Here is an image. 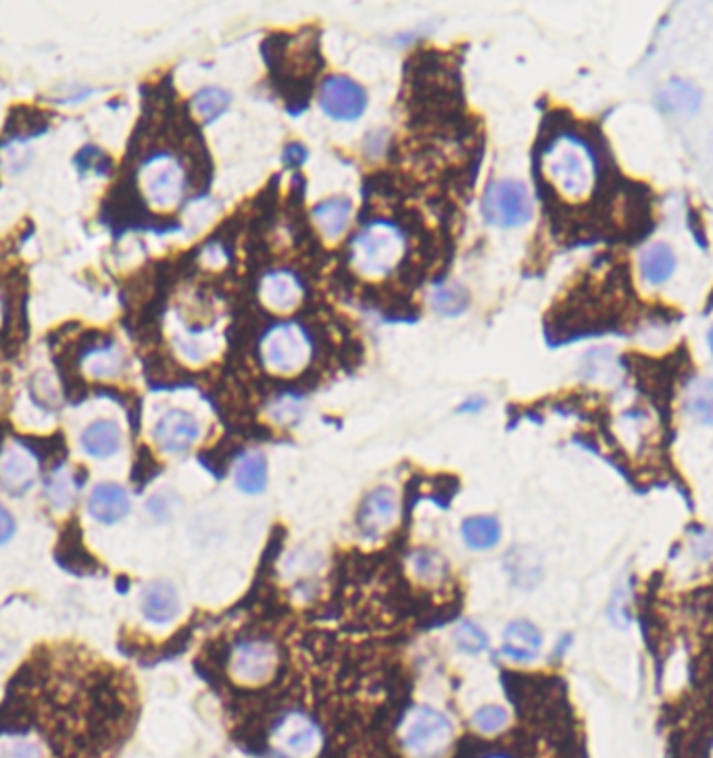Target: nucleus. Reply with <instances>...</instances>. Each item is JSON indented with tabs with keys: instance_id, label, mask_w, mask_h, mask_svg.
Wrapping results in <instances>:
<instances>
[{
	"instance_id": "f257e3e1",
	"label": "nucleus",
	"mask_w": 713,
	"mask_h": 758,
	"mask_svg": "<svg viewBox=\"0 0 713 758\" xmlns=\"http://www.w3.org/2000/svg\"><path fill=\"white\" fill-rule=\"evenodd\" d=\"M542 174L555 193L570 200L586 198L596 186V151L580 138H559L545 151Z\"/></svg>"
},
{
	"instance_id": "f03ea898",
	"label": "nucleus",
	"mask_w": 713,
	"mask_h": 758,
	"mask_svg": "<svg viewBox=\"0 0 713 758\" xmlns=\"http://www.w3.org/2000/svg\"><path fill=\"white\" fill-rule=\"evenodd\" d=\"M451 739V721L430 706L416 708L403 725V746L412 758H445Z\"/></svg>"
},
{
	"instance_id": "7ed1b4c3",
	"label": "nucleus",
	"mask_w": 713,
	"mask_h": 758,
	"mask_svg": "<svg viewBox=\"0 0 713 758\" xmlns=\"http://www.w3.org/2000/svg\"><path fill=\"white\" fill-rule=\"evenodd\" d=\"M403 253V242L388 226H370L353 242V263L363 275L391 272Z\"/></svg>"
},
{
	"instance_id": "20e7f679",
	"label": "nucleus",
	"mask_w": 713,
	"mask_h": 758,
	"mask_svg": "<svg viewBox=\"0 0 713 758\" xmlns=\"http://www.w3.org/2000/svg\"><path fill=\"white\" fill-rule=\"evenodd\" d=\"M484 217L498 228H515L533 217V200L517 179H501L484 195Z\"/></svg>"
},
{
	"instance_id": "39448f33",
	"label": "nucleus",
	"mask_w": 713,
	"mask_h": 758,
	"mask_svg": "<svg viewBox=\"0 0 713 758\" xmlns=\"http://www.w3.org/2000/svg\"><path fill=\"white\" fill-rule=\"evenodd\" d=\"M309 347L303 331L284 323L270 331L263 342V359L270 370L277 373H295L307 363Z\"/></svg>"
},
{
	"instance_id": "423d86ee",
	"label": "nucleus",
	"mask_w": 713,
	"mask_h": 758,
	"mask_svg": "<svg viewBox=\"0 0 713 758\" xmlns=\"http://www.w3.org/2000/svg\"><path fill=\"white\" fill-rule=\"evenodd\" d=\"M186 177L178 161L172 156H155L144 167V193L158 209L174 207L184 195Z\"/></svg>"
},
{
	"instance_id": "0eeeda50",
	"label": "nucleus",
	"mask_w": 713,
	"mask_h": 758,
	"mask_svg": "<svg viewBox=\"0 0 713 758\" xmlns=\"http://www.w3.org/2000/svg\"><path fill=\"white\" fill-rule=\"evenodd\" d=\"M153 436L163 452L182 454L195 447L200 436V424L188 410L172 408L158 419Z\"/></svg>"
},
{
	"instance_id": "6e6552de",
	"label": "nucleus",
	"mask_w": 713,
	"mask_h": 758,
	"mask_svg": "<svg viewBox=\"0 0 713 758\" xmlns=\"http://www.w3.org/2000/svg\"><path fill=\"white\" fill-rule=\"evenodd\" d=\"M319 102L321 109L338 121H353L365 109V92L353 79L334 76L323 81Z\"/></svg>"
},
{
	"instance_id": "1a4fd4ad",
	"label": "nucleus",
	"mask_w": 713,
	"mask_h": 758,
	"mask_svg": "<svg viewBox=\"0 0 713 758\" xmlns=\"http://www.w3.org/2000/svg\"><path fill=\"white\" fill-rule=\"evenodd\" d=\"M276 655L274 648L265 641H242L232 655V671L238 680L263 681L274 669Z\"/></svg>"
},
{
	"instance_id": "9d476101",
	"label": "nucleus",
	"mask_w": 713,
	"mask_h": 758,
	"mask_svg": "<svg viewBox=\"0 0 713 758\" xmlns=\"http://www.w3.org/2000/svg\"><path fill=\"white\" fill-rule=\"evenodd\" d=\"M276 744L279 750L290 757H311L319 746V732L303 715H290L277 725Z\"/></svg>"
},
{
	"instance_id": "9b49d317",
	"label": "nucleus",
	"mask_w": 713,
	"mask_h": 758,
	"mask_svg": "<svg viewBox=\"0 0 713 758\" xmlns=\"http://www.w3.org/2000/svg\"><path fill=\"white\" fill-rule=\"evenodd\" d=\"M36 473V461L21 448H9L0 457V484L11 496H21L34 486Z\"/></svg>"
},
{
	"instance_id": "f8f14e48",
	"label": "nucleus",
	"mask_w": 713,
	"mask_h": 758,
	"mask_svg": "<svg viewBox=\"0 0 713 758\" xmlns=\"http://www.w3.org/2000/svg\"><path fill=\"white\" fill-rule=\"evenodd\" d=\"M701 102H703V95L691 79H668L657 90V105L668 116L693 117L701 109Z\"/></svg>"
},
{
	"instance_id": "ddd939ff",
	"label": "nucleus",
	"mask_w": 713,
	"mask_h": 758,
	"mask_svg": "<svg viewBox=\"0 0 713 758\" xmlns=\"http://www.w3.org/2000/svg\"><path fill=\"white\" fill-rule=\"evenodd\" d=\"M396 517V496L391 487L380 486L368 494L359 510V525L365 536H377Z\"/></svg>"
},
{
	"instance_id": "4468645a",
	"label": "nucleus",
	"mask_w": 713,
	"mask_h": 758,
	"mask_svg": "<svg viewBox=\"0 0 713 758\" xmlns=\"http://www.w3.org/2000/svg\"><path fill=\"white\" fill-rule=\"evenodd\" d=\"M542 648V636L535 623L512 622L503 631V655L515 662L535 661Z\"/></svg>"
},
{
	"instance_id": "2eb2a0df",
	"label": "nucleus",
	"mask_w": 713,
	"mask_h": 758,
	"mask_svg": "<svg viewBox=\"0 0 713 758\" xmlns=\"http://www.w3.org/2000/svg\"><path fill=\"white\" fill-rule=\"evenodd\" d=\"M130 506L132 503H130L128 492L116 484H100L92 490L90 501H88V510L92 519L105 525L121 521L130 513Z\"/></svg>"
},
{
	"instance_id": "dca6fc26",
	"label": "nucleus",
	"mask_w": 713,
	"mask_h": 758,
	"mask_svg": "<svg viewBox=\"0 0 713 758\" xmlns=\"http://www.w3.org/2000/svg\"><path fill=\"white\" fill-rule=\"evenodd\" d=\"M178 592L172 583H151L142 592V615L149 622L165 625V623L174 622L178 617Z\"/></svg>"
},
{
	"instance_id": "f3484780",
	"label": "nucleus",
	"mask_w": 713,
	"mask_h": 758,
	"mask_svg": "<svg viewBox=\"0 0 713 758\" xmlns=\"http://www.w3.org/2000/svg\"><path fill=\"white\" fill-rule=\"evenodd\" d=\"M121 440H123V436H121V429L116 421L99 419V421H92L88 428L81 431L79 444L84 448V452L92 459H109V457L118 454Z\"/></svg>"
},
{
	"instance_id": "a211bd4d",
	"label": "nucleus",
	"mask_w": 713,
	"mask_h": 758,
	"mask_svg": "<svg viewBox=\"0 0 713 758\" xmlns=\"http://www.w3.org/2000/svg\"><path fill=\"white\" fill-rule=\"evenodd\" d=\"M676 272V254L666 242H655L640 254V273L651 286L666 284Z\"/></svg>"
},
{
	"instance_id": "6ab92c4d",
	"label": "nucleus",
	"mask_w": 713,
	"mask_h": 758,
	"mask_svg": "<svg viewBox=\"0 0 713 758\" xmlns=\"http://www.w3.org/2000/svg\"><path fill=\"white\" fill-rule=\"evenodd\" d=\"M261 294H263V300L267 303V307L277 309V311L295 309L298 298H300L297 282L288 273H272V275H267L263 279Z\"/></svg>"
},
{
	"instance_id": "aec40b11",
	"label": "nucleus",
	"mask_w": 713,
	"mask_h": 758,
	"mask_svg": "<svg viewBox=\"0 0 713 758\" xmlns=\"http://www.w3.org/2000/svg\"><path fill=\"white\" fill-rule=\"evenodd\" d=\"M351 211H353V205H351L349 198L334 196V198H328V200L319 202L316 211H314V217H316V223L319 226V230L323 232V235L337 238L349 226Z\"/></svg>"
},
{
	"instance_id": "412c9836",
	"label": "nucleus",
	"mask_w": 713,
	"mask_h": 758,
	"mask_svg": "<svg viewBox=\"0 0 713 758\" xmlns=\"http://www.w3.org/2000/svg\"><path fill=\"white\" fill-rule=\"evenodd\" d=\"M687 413L689 417L701 426H713V380L701 377L696 380L687 394Z\"/></svg>"
},
{
	"instance_id": "4be33fe9",
	"label": "nucleus",
	"mask_w": 713,
	"mask_h": 758,
	"mask_svg": "<svg viewBox=\"0 0 713 758\" xmlns=\"http://www.w3.org/2000/svg\"><path fill=\"white\" fill-rule=\"evenodd\" d=\"M463 540L474 550H491L501 540V525L495 517H472L463 524Z\"/></svg>"
},
{
	"instance_id": "5701e85b",
	"label": "nucleus",
	"mask_w": 713,
	"mask_h": 758,
	"mask_svg": "<svg viewBox=\"0 0 713 758\" xmlns=\"http://www.w3.org/2000/svg\"><path fill=\"white\" fill-rule=\"evenodd\" d=\"M237 486L246 494H259L267 484V463L261 454H246L238 461Z\"/></svg>"
},
{
	"instance_id": "b1692460",
	"label": "nucleus",
	"mask_w": 713,
	"mask_h": 758,
	"mask_svg": "<svg viewBox=\"0 0 713 758\" xmlns=\"http://www.w3.org/2000/svg\"><path fill=\"white\" fill-rule=\"evenodd\" d=\"M76 482H74V475L65 469L61 471H55L48 480H46V487H44V494L48 498V503L59 508V510H67L69 506L74 505L76 501Z\"/></svg>"
},
{
	"instance_id": "393cba45",
	"label": "nucleus",
	"mask_w": 713,
	"mask_h": 758,
	"mask_svg": "<svg viewBox=\"0 0 713 758\" xmlns=\"http://www.w3.org/2000/svg\"><path fill=\"white\" fill-rule=\"evenodd\" d=\"M123 367V354L116 344H107L86 356V371L92 377H116Z\"/></svg>"
},
{
	"instance_id": "a878e982",
	"label": "nucleus",
	"mask_w": 713,
	"mask_h": 758,
	"mask_svg": "<svg viewBox=\"0 0 713 758\" xmlns=\"http://www.w3.org/2000/svg\"><path fill=\"white\" fill-rule=\"evenodd\" d=\"M507 721H509L507 711L498 704H486L478 708L472 717V723L480 734H496L507 725Z\"/></svg>"
},
{
	"instance_id": "bb28decb",
	"label": "nucleus",
	"mask_w": 713,
	"mask_h": 758,
	"mask_svg": "<svg viewBox=\"0 0 713 758\" xmlns=\"http://www.w3.org/2000/svg\"><path fill=\"white\" fill-rule=\"evenodd\" d=\"M456 644L465 655H478L489 646V638L475 623L463 622L456 629Z\"/></svg>"
},
{
	"instance_id": "cd10ccee",
	"label": "nucleus",
	"mask_w": 713,
	"mask_h": 758,
	"mask_svg": "<svg viewBox=\"0 0 713 758\" xmlns=\"http://www.w3.org/2000/svg\"><path fill=\"white\" fill-rule=\"evenodd\" d=\"M226 105H228V95H223L218 88L200 90L195 97V109L205 121L216 119L226 109Z\"/></svg>"
},
{
	"instance_id": "c85d7f7f",
	"label": "nucleus",
	"mask_w": 713,
	"mask_h": 758,
	"mask_svg": "<svg viewBox=\"0 0 713 758\" xmlns=\"http://www.w3.org/2000/svg\"><path fill=\"white\" fill-rule=\"evenodd\" d=\"M414 567H416L419 578H424V580H436L442 575V559L432 550L417 552Z\"/></svg>"
},
{
	"instance_id": "c756f323",
	"label": "nucleus",
	"mask_w": 713,
	"mask_h": 758,
	"mask_svg": "<svg viewBox=\"0 0 713 758\" xmlns=\"http://www.w3.org/2000/svg\"><path fill=\"white\" fill-rule=\"evenodd\" d=\"M465 305V294L461 290H440L435 294V307L442 312H457Z\"/></svg>"
},
{
	"instance_id": "7c9ffc66",
	"label": "nucleus",
	"mask_w": 713,
	"mask_h": 758,
	"mask_svg": "<svg viewBox=\"0 0 713 758\" xmlns=\"http://www.w3.org/2000/svg\"><path fill=\"white\" fill-rule=\"evenodd\" d=\"M2 758H42L39 746L30 744V741H20L13 748L4 750Z\"/></svg>"
},
{
	"instance_id": "2f4dec72",
	"label": "nucleus",
	"mask_w": 713,
	"mask_h": 758,
	"mask_svg": "<svg viewBox=\"0 0 713 758\" xmlns=\"http://www.w3.org/2000/svg\"><path fill=\"white\" fill-rule=\"evenodd\" d=\"M13 534H15V519L4 506L0 505V545L9 542Z\"/></svg>"
},
{
	"instance_id": "473e14b6",
	"label": "nucleus",
	"mask_w": 713,
	"mask_h": 758,
	"mask_svg": "<svg viewBox=\"0 0 713 758\" xmlns=\"http://www.w3.org/2000/svg\"><path fill=\"white\" fill-rule=\"evenodd\" d=\"M707 344H710V350H712L713 354V326L710 328V331H707Z\"/></svg>"
},
{
	"instance_id": "72a5a7b5",
	"label": "nucleus",
	"mask_w": 713,
	"mask_h": 758,
	"mask_svg": "<svg viewBox=\"0 0 713 758\" xmlns=\"http://www.w3.org/2000/svg\"><path fill=\"white\" fill-rule=\"evenodd\" d=\"M495 758H498V757H495Z\"/></svg>"
}]
</instances>
